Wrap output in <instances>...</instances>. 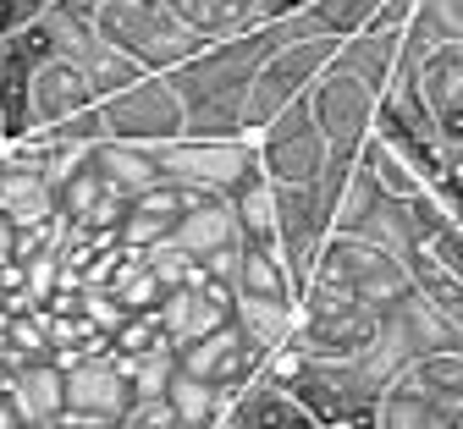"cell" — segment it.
Wrapping results in <instances>:
<instances>
[{"instance_id": "ba28073f", "label": "cell", "mask_w": 463, "mask_h": 429, "mask_svg": "<svg viewBox=\"0 0 463 429\" xmlns=\"http://www.w3.org/2000/svg\"><path fill=\"white\" fill-rule=\"evenodd\" d=\"M320 265L336 270L347 286H354V292L370 303V309H392L397 297H409V292H414V270H409V259L386 254L381 242H370V237H359V231H331V237H326V248H320Z\"/></svg>"}, {"instance_id": "d6986e66", "label": "cell", "mask_w": 463, "mask_h": 429, "mask_svg": "<svg viewBox=\"0 0 463 429\" xmlns=\"http://www.w3.org/2000/svg\"><path fill=\"white\" fill-rule=\"evenodd\" d=\"M232 320H238L249 331V341L260 352L293 341L298 331V297H260V292H238V303H232Z\"/></svg>"}, {"instance_id": "8d00e7d4", "label": "cell", "mask_w": 463, "mask_h": 429, "mask_svg": "<svg viewBox=\"0 0 463 429\" xmlns=\"http://www.w3.org/2000/svg\"><path fill=\"white\" fill-rule=\"evenodd\" d=\"M0 144H12V127H6V110H0Z\"/></svg>"}, {"instance_id": "44dd1931", "label": "cell", "mask_w": 463, "mask_h": 429, "mask_svg": "<svg viewBox=\"0 0 463 429\" xmlns=\"http://www.w3.org/2000/svg\"><path fill=\"white\" fill-rule=\"evenodd\" d=\"M78 61H83V67H89V78H94V89H99V99H110V94H122V89H133V83H144L149 78V67H144V61L138 55H128L122 44H110L99 28L72 50Z\"/></svg>"}, {"instance_id": "f35d334b", "label": "cell", "mask_w": 463, "mask_h": 429, "mask_svg": "<svg viewBox=\"0 0 463 429\" xmlns=\"http://www.w3.org/2000/svg\"><path fill=\"white\" fill-rule=\"evenodd\" d=\"M215 429H232V424H215Z\"/></svg>"}, {"instance_id": "f546056e", "label": "cell", "mask_w": 463, "mask_h": 429, "mask_svg": "<svg viewBox=\"0 0 463 429\" xmlns=\"http://www.w3.org/2000/svg\"><path fill=\"white\" fill-rule=\"evenodd\" d=\"M381 6H386V0H309L304 17H309L315 33H336V39H347V33H364V28L381 17Z\"/></svg>"}, {"instance_id": "ac0fdd59", "label": "cell", "mask_w": 463, "mask_h": 429, "mask_svg": "<svg viewBox=\"0 0 463 429\" xmlns=\"http://www.w3.org/2000/svg\"><path fill=\"white\" fill-rule=\"evenodd\" d=\"M94 160H99V171H105V182H110V193H122V199L149 193V188H160V182H165V171H160V160H155L149 144L105 138V144H94Z\"/></svg>"}, {"instance_id": "277c9868", "label": "cell", "mask_w": 463, "mask_h": 429, "mask_svg": "<svg viewBox=\"0 0 463 429\" xmlns=\"http://www.w3.org/2000/svg\"><path fill=\"white\" fill-rule=\"evenodd\" d=\"M155 160L165 171V182H183V188H215V193H238L249 176H260V144L249 138H171L155 144Z\"/></svg>"}, {"instance_id": "b9f144b4", "label": "cell", "mask_w": 463, "mask_h": 429, "mask_svg": "<svg viewBox=\"0 0 463 429\" xmlns=\"http://www.w3.org/2000/svg\"><path fill=\"white\" fill-rule=\"evenodd\" d=\"M249 6H254V0H249Z\"/></svg>"}, {"instance_id": "6da1fadb", "label": "cell", "mask_w": 463, "mask_h": 429, "mask_svg": "<svg viewBox=\"0 0 463 429\" xmlns=\"http://www.w3.org/2000/svg\"><path fill=\"white\" fill-rule=\"evenodd\" d=\"M94 28L110 44H122L128 55H138L149 72H177L183 61H194L210 44L199 28L177 17L171 0H99Z\"/></svg>"}, {"instance_id": "5bb4252c", "label": "cell", "mask_w": 463, "mask_h": 429, "mask_svg": "<svg viewBox=\"0 0 463 429\" xmlns=\"http://www.w3.org/2000/svg\"><path fill=\"white\" fill-rule=\"evenodd\" d=\"M0 210H6L17 226L61 220V199H55V182H50L33 160L12 154V144H6V154H0Z\"/></svg>"}, {"instance_id": "ffe728a7", "label": "cell", "mask_w": 463, "mask_h": 429, "mask_svg": "<svg viewBox=\"0 0 463 429\" xmlns=\"http://www.w3.org/2000/svg\"><path fill=\"white\" fill-rule=\"evenodd\" d=\"M232 204H238L243 242H254V248H281V193H276V182L265 171L249 176L243 188L232 193Z\"/></svg>"}, {"instance_id": "f1b7e54d", "label": "cell", "mask_w": 463, "mask_h": 429, "mask_svg": "<svg viewBox=\"0 0 463 429\" xmlns=\"http://www.w3.org/2000/svg\"><path fill=\"white\" fill-rule=\"evenodd\" d=\"M116 358H122V352H116ZM122 369H128L138 402H155V396H165L171 375L183 369V358H177V347H171V341H160V347H149V352H128V358H122Z\"/></svg>"}, {"instance_id": "8992f818", "label": "cell", "mask_w": 463, "mask_h": 429, "mask_svg": "<svg viewBox=\"0 0 463 429\" xmlns=\"http://www.w3.org/2000/svg\"><path fill=\"white\" fill-rule=\"evenodd\" d=\"M99 110H105V133L128 138V144H149L155 149V144H171V138L188 133V105H183L177 83H171L165 72H149L144 83L99 99Z\"/></svg>"}, {"instance_id": "7402d4cb", "label": "cell", "mask_w": 463, "mask_h": 429, "mask_svg": "<svg viewBox=\"0 0 463 429\" xmlns=\"http://www.w3.org/2000/svg\"><path fill=\"white\" fill-rule=\"evenodd\" d=\"M402 380H414L452 424L463 418V347H447V352H425L414 358L409 369H402Z\"/></svg>"}, {"instance_id": "83f0119b", "label": "cell", "mask_w": 463, "mask_h": 429, "mask_svg": "<svg viewBox=\"0 0 463 429\" xmlns=\"http://www.w3.org/2000/svg\"><path fill=\"white\" fill-rule=\"evenodd\" d=\"M55 199H61V220L67 226H83L105 199H110V182H105V171H99V160L89 154L67 182H61V188H55Z\"/></svg>"}, {"instance_id": "e575fe53", "label": "cell", "mask_w": 463, "mask_h": 429, "mask_svg": "<svg viewBox=\"0 0 463 429\" xmlns=\"http://www.w3.org/2000/svg\"><path fill=\"white\" fill-rule=\"evenodd\" d=\"M17 6H23V12H28V23H33V17H44V12L55 6V0H17Z\"/></svg>"}, {"instance_id": "52a82bcc", "label": "cell", "mask_w": 463, "mask_h": 429, "mask_svg": "<svg viewBox=\"0 0 463 429\" xmlns=\"http://www.w3.org/2000/svg\"><path fill=\"white\" fill-rule=\"evenodd\" d=\"M309 105H315V121L326 127L331 138V154H359L375 133V110H381V94L347 67V61L336 55L331 67L315 78L309 89Z\"/></svg>"}, {"instance_id": "d6a6232c", "label": "cell", "mask_w": 463, "mask_h": 429, "mask_svg": "<svg viewBox=\"0 0 463 429\" xmlns=\"http://www.w3.org/2000/svg\"><path fill=\"white\" fill-rule=\"evenodd\" d=\"M17 237H23V226H17V220H12L6 210H0V254H6V259L17 254Z\"/></svg>"}, {"instance_id": "2e32d148", "label": "cell", "mask_w": 463, "mask_h": 429, "mask_svg": "<svg viewBox=\"0 0 463 429\" xmlns=\"http://www.w3.org/2000/svg\"><path fill=\"white\" fill-rule=\"evenodd\" d=\"M12 407L28 424H55V418L67 413V363H55V358L23 363L17 386H12Z\"/></svg>"}, {"instance_id": "603a6c76", "label": "cell", "mask_w": 463, "mask_h": 429, "mask_svg": "<svg viewBox=\"0 0 463 429\" xmlns=\"http://www.w3.org/2000/svg\"><path fill=\"white\" fill-rule=\"evenodd\" d=\"M375 429H452V418L414 386V380H392L381 407H375Z\"/></svg>"}, {"instance_id": "1f68e13d", "label": "cell", "mask_w": 463, "mask_h": 429, "mask_svg": "<svg viewBox=\"0 0 463 429\" xmlns=\"http://www.w3.org/2000/svg\"><path fill=\"white\" fill-rule=\"evenodd\" d=\"M128 429H188V424L171 413L165 396H155V402H138V407L128 413Z\"/></svg>"}, {"instance_id": "ab89813d", "label": "cell", "mask_w": 463, "mask_h": 429, "mask_svg": "<svg viewBox=\"0 0 463 429\" xmlns=\"http://www.w3.org/2000/svg\"><path fill=\"white\" fill-rule=\"evenodd\" d=\"M0 265H6V254H0Z\"/></svg>"}, {"instance_id": "8fae6325", "label": "cell", "mask_w": 463, "mask_h": 429, "mask_svg": "<svg viewBox=\"0 0 463 429\" xmlns=\"http://www.w3.org/2000/svg\"><path fill=\"white\" fill-rule=\"evenodd\" d=\"M99 105V89L89 78V67L78 55H50L33 67V133H50V127H67L83 110Z\"/></svg>"}, {"instance_id": "9c48e42d", "label": "cell", "mask_w": 463, "mask_h": 429, "mask_svg": "<svg viewBox=\"0 0 463 429\" xmlns=\"http://www.w3.org/2000/svg\"><path fill=\"white\" fill-rule=\"evenodd\" d=\"M177 358H183V369H188V375L215 380V386L226 391V402H238V391L254 386V380L265 375V352L249 341V331H243L238 320H226V325L204 331L199 341L177 347Z\"/></svg>"}, {"instance_id": "cb8c5ba5", "label": "cell", "mask_w": 463, "mask_h": 429, "mask_svg": "<svg viewBox=\"0 0 463 429\" xmlns=\"http://www.w3.org/2000/svg\"><path fill=\"white\" fill-rule=\"evenodd\" d=\"M165 402H171V413H177L188 429H215V424H226V407H232L215 380H199V375H188V369L171 375Z\"/></svg>"}, {"instance_id": "836d02e7", "label": "cell", "mask_w": 463, "mask_h": 429, "mask_svg": "<svg viewBox=\"0 0 463 429\" xmlns=\"http://www.w3.org/2000/svg\"><path fill=\"white\" fill-rule=\"evenodd\" d=\"M17 369H23V363H17L12 352H0V402L12 396V386H17Z\"/></svg>"}, {"instance_id": "7a4b0ae2", "label": "cell", "mask_w": 463, "mask_h": 429, "mask_svg": "<svg viewBox=\"0 0 463 429\" xmlns=\"http://www.w3.org/2000/svg\"><path fill=\"white\" fill-rule=\"evenodd\" d=\"M336 50H342L336 33H298V39H281V44L270 50V61L260 67L254 89H249V105H243V110H249V133H260L265 121H276L298 94H309L315 78L336 61Z\"/></svg>"}, {"instance_id": "e0dca14e", "label": "cell", "mask_w": 463, "mask_h": 429, "mask_svg": "<svg viewBox=\"0 0 463 429\" xmlns=\"http://www.w3.org/2000/svg\"><path fill=\"white\" fill-rule=\"evenodd\" d=\"M402 33H409V28H375V23H370L364 33H347L336 55H342L375 94H386L392 78H397V61H402Z\"/></svg>"}, {"instance_id": "4fadbf2b", "label": "cell", "mask_w": 463, "mask_h": 429, "mask_svg": "<svg viewBox=\"0 0 463 429\" xmlns=\"http://www.w3.org/2000/svg\"><path fill=\"white\" fill-rule=\"evenodd\" d=\"M420 89H425V105L436 116L447 154H463V39L430 44L425 67H420Z\"/></svg>"}, {"instance_id": "9a60e30c", "label": "cell", "mask_w": 463, "mask_h": 429, "mask_svg": "<svg viewBox=\"0 0 463 429\" xmlns=\"http://www.w3.org/2000/svg\"><path fill=\"white\" fill-rule=\"evenodd\" d=\"M183 210H188L183 182H160V188H149V193H133L128 215H122V242L128 248H155V242H165L171 231H177Z\"/></svg>"}, {"instance_id": "d590c367", "label": "cell", "mask_w": 463, "mask_h": 429, "mask_svg": "<svg viewBox=\"0 0 463 429\" xmlns=\"http://www.w3.org/2000/svg\"><path fill=\"white\" fill-rule=\"evenodd\" d=\"M6 320H12V292L0 286V325H6Z\"/></svg>"}, {"instance_id": "d4e9b609", "label": "cell", "mask_w": 463, "mask_h": 429, "mask_svg": "<svg viewBox=\"0 0 463 429\" xmlns=\"http://www.w3.org/2000/svg\"><path fill=\"white\" fill-rule=\"evenodd\" d=\"M359 237L381 242V248H386V254H397V259H414V254H420V237H414L409 199H392V193H381V204L359 220Z\"/></svg>"}, {"instance_id": "3957f363", "label": "cell", "mask_w": 463, "mask_h": 429, "mask_svg": "<svg viewBox=\"0 0 463 429\" xmlns=\"http://www.w3.org/2000/svg\"><path fill=\"white\" fill-rule=\"evenodd\" d=\"M287 391H293L326 429H347V424L375 418V407L386 396L359 358H304L298 375L287 380Z\"/></svg>"}, {"instance_id": "484cf974", "label": "cell", "mask_w": 463, "mask_h": 429, "mask_svg": "<svg viewBox=\"0 0 463 429\" xmlns=\"http://www.w3.org/2000/svg\"><path fill=\"white\" fill-rule=\"evenodd\" d=\"M359 160H364V171L381 182L392 199H414V193H425V188H430V182L420 176V165L402 154V149H392L381 133H370V144L359 149Z\"/></svg>"}, {"instance_id": "5b68a950", "label": "cell", "mask_w": 463, "mask_h": 429, "mask_svg": "<svg viewBox=\"0 0 463 429\" xmlns=\"http://www.w3.org/2000/svg\"><path fill=\"white\" fill-rule=\"evenodd\" d=\"M254 144H260V165L270 182H320L331 165V138L315 121L309 94H298L276 121H265L254 133Z\"/></svg>"}, {"instance_id": "7c38bea8", "label": "cell", "mask_w": 463, "mask_h": 429, "mask_svg": "<svg viewBox=\"0 0 463 429\" xmlns=\"http://www.w3.org/2000/svg\"><path fill=\"white\" fill-rule=\"evenodd\" d=\"M232 303H238V292H232L226 281H215V275L199 270V281L171 286V292L160 297V309H155V314H160L171 347H188V341H199L204 331H215V325L232 320Z\"/></svg>"}, {"instance_id": "74e56055", "label": "cell", "mask_w": 463, "mask_h": 429, "mask_svg": "<svg viewBox=\"0 0 463 429\" xmlns=\"http://www.w3.org/2000/svg\"><path fill=\"white\" fill-rule=\"evenodd\" d=\"M33 429H55V424H33Z\"/></svg>"}, {"instance_id": "30bf717a", "label": "cell", "mask_w": 463, "mask_h": 429, "mask_svg": "<svg viewBox=\"0 0 463 429\" xmlns=\"http://www.w3.org/2000/svg\"><path fill=\"white\" fill-rule=\"evenodd\" d=\"M133 407H138V391H133L122 358H116L110 347L67 363V413L72 418H128Z\"/></svg>"}, {"instance_id": "60d3db41", "label": "cell", "mask_w": 463, "mask_h": 429, "mask_svg": "<svg viewBox=\"0 0 463 429\" xmlns=\"http://www.w3.org/2000/svg\"><path fill=\"white\" fill-rule=\"evenodd\" d=\"M0 154H6V144H0Z\"/></svg>"}, {"instance_id": "4316f807", "label": "cell", "mask_w": 463, "mask_h": 429, "mask_svg": "<svg viewBox=\"0 0 463 429\" xmlns=\"http://www.w3.org/2000/svg\"><path fill=\"white\" fill-rule=\"evenodd\" d=\"M232 292L298 297V292H293V275H287V259H281V248H254V242H243V259H238V275H232Z\"/></svg>"}, {"instance_id": "4dcf8cb0", "label": "cell", "mask_w": 463, "mask_h": 429, "mask_svg": "<svg viewBox=\"0 0 463 429\" xmlns=\"http://www.w3.org/2000/svg\"><path fill=\"white\" fill-rule=\"evenodd\" d=\"M165 341V325H160V314H128L122 320V331L110 336V352H149V347H160Z\"/></svg>"}]
</instances>
